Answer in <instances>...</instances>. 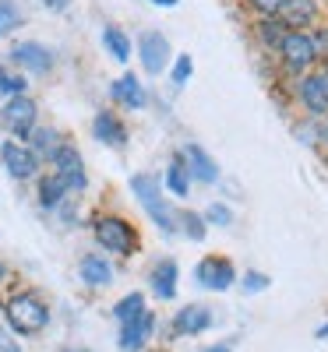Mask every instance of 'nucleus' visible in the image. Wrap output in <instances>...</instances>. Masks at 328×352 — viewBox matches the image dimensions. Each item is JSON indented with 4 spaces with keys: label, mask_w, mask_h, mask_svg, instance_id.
Instances as JSON below:
<instances>
[{
    "label": "nucleus",
    "mask_w": 328,
    "mask_h": 352,
    "mask_svg": "<svg viewBox=\"0 0 328 352\" xmlns=\"http://www.w3.org/2000/svg\"><path fill=\"white\" fill-rule=\"evenodd\" d=\"M92 134H96L103 144H110V148H124V144H127V127H124V120H121L113 109H99V113H96Z\"/></svg>",
    "instance_id": "nucleus-14"
},
{
    "label": "nucleus",
    "mask_w": 328,
    "mask_h": 352,
    "mask_svg": "<svg viewBox=\"0 0 328 352\" xmlns=\"http://www.w3.org/2000/svg\"><path fill=\"white\" fill-rule=\"evenodd\" d=\"M138 56H141V67H145L148 74L166 71V64H170V43H166V36L156 32V28L141 32V39H138Z\"/></svg>",
    "instance_id": "nucleus-10"
},
{
    "label": "nucleus",
    "mask_w": 328,
    "mask_h": 352,
    "mask_svg": "<svg viewBox=\"0 0 328 352\" xmlns=\"http://www.w3.org/2000/svg\"><path fill=\"white\" fill-rule=\"evenodd\" d=\"M325 131H328V116H325Z\"/></svg>",
    "instance_id": "nucleus-41"
},
{
    "label": "nucleus",
    "mask_w": 328,
    "mask_h": 352,
    "mask_svg": "<svg viewBox=\"0 0 328 352\" xmlns=\"http://www.w3.org/2000/svg\"><path fill=\"white\" fill-rule=\"evenodd\" d=\"M64 352H81V349H64Z\"/></svg>",
    "instance_id": "nucleus-40"
},
{
    "label": "nucleus",
    "mask_w": 328,
    "mask_h": 352,
    "mask_svg": "<svg viewBox=\"0 0 328 352\" xmlns=\"http://www.w3.org/2000/svg\"><path fill=\"white\" fill-rule=\"evenodd\" d=\"M247 4H251L261 18H276L279 8H283V0H247Z\"/></svg>",
    "instance_id": "nucleus-32"
},
{
    "label": "nucleus",
    "mask_w": 328,
    "mask_h": 352,
    "mask_svg": "<svg viewBox=\"0 0 328 352\" xmlns=\"http://www.w3.org/2000/svg\"><path fill=\"white\" fill-rule=\"evenodd\" d=\"M148 282H152V292L159 300H173L176 296V282H181V264H176L173 257H163L156 261L152 275H148Z\"/></svg>",
    "instance_id": "nucleus-16"
},
{
    "label": "nucleus",
    "mask_w": 328,
    "mask_h": 352,
    "mask_svg": "<svg viewBox=\"0 0 328 352\" xmlns=\"http://www.w3.org/2000/svg\"><path fill=\"white\" fill-rule=\"evenodd\" d=\"M53 176L68 187V194H81L88 187V176H85V162H81V152L74 148V144H61V148L53 152Z\"/></svg>",
    "instance_id": "nucleus-4"
},
{
    "label": "nucleus",
    "mask_w": 328,
    "mask_h": 352,
    "mask_svg": "<svg viewBox=\"0 0 328 352\" xmlns=\"http://www.w3.org/2000/svg\"><path fill=\"white\" fill-rule=\"evenodd\" d=\"M276 18L289 28V32H304L307 25L318 21V0H283Z\"/></svg>",
    "instance_id": "nucleus-13"
},
{
    "label": "nucleus",
    "mask_w": 328,
    "mask_h": 352,
    "mask_svg": "<svg viewBox=\"0 0 328 352\" xmlns=\"http://www.w3.org/2000/svg\"><path fill=\"white\" fill-rule=\"evenodd\" d=\"M0 162H4L8 176H14V180H32V176L39 173L36 152L28 148V144H21V141H4L0 144Z\"/></svg>",
    "instance_id": "nucleus-8"
},
{
    "label": "nucleus",
    "mask_w": 328,
    "mask_h": 352,
    "mask_svg": "<svg viewBox=\"0 0 328 352\" xmlns=\"http://www.w3.org/2000/svg\"><path fill=\"white\" fill-rule=\"evenodd\" d=\"M201 352H233V342H216V345H205Z\"/></svg>",
    "instance_id": "nucleus-35"
},
{
    "label": "nucleus",
    "mask_w": 328,
    "mask_h": 352,
    "mask_svg": "<svg viewBox=\"0 0 328 352\" xmlns=\"http://www.w3.org/2000/svg\"><path fill=\"white\" fill-rule=\"evenodd\" d=\"M318 78H321V85H325V92H328V67H325V71H321Z\"/></svg>",
    "instance_id": "nucleus-38"
},
{
    "label": "nucleus",
    "mask_w": 328,
    "mask_h": 352,
    "mask_svg": "<svg viewBox=\"0 0 328 352\" xmlns=\"http://www.w3.org/2000/svg\"><path fill=\"white\" fill-rule=\"evenodd\" d=\"M279 56H283L286 71L304 74V71L318 60V50H314L311 32H286V39H283V46H279Z\"/></svg>",
    "instance_id": "nucleus-7"
},
{
    "label": "nucleus",
    "mask_w": 328,
    "mask_h": 352,
    "mask_svg": "<svg viewBox=\"0 0 328 352\" xmlns=\"http://www.w3.org/2000/svg\"><path fill=\"white\" fill-rule=\"evenodd\" d=\"M208 328H212V310H208L205 303H187V307L176 310L173 320H170V335L173 338H194V335H201Z\"/></svg>",
    "instance_id": "nucleus-9"
},
{
    "label": "nucleus",
    "mask_w": 328,
    "mask_h": 352,
    "mask_svg": "<svg viewBox=\"0 0 328 352\" xmlns=\"http://www.w3.org/2000/svg\"><path fill=\"white\" fill-rule=\"evenodd\" d=\"M92 232H96V243H99L103 250H110V254L127 257V254L138 250V232H134L131 222L121 219V215H99V219L92 222Z\"/></svg>",
    "instance_id": "nucleus-3"
},
{
    "label": "nucleus",
    "mask_w": 328,
    "mask_h": 352,
    "mask_svg": "<svg viewBox=\"0 0 328 352\" xmlns=\"http://www.w3.org/2000/svg\"><path fill=\"white\" fill-rule=\"evenodd\" d=\"M236 282H240L244 296H258V292H265L268 285H272V278H268L265 272H244V275H236Z\"/></svg>",
    "instance_id": "nucleus-27"
},
{
    "label": "nucleus",
    "mask_w": 328,
    "mask_h": 352,
    "mask_svg": "<svg viewBox=\"0 0 328 352\" xmlns=\"http://www.w3.org/2000/svg\"><path fill=\"white\" fill-rule=\"evenodd\" d=\"M78 275L85 285H92V289H103L113 282V264L103 257V254H85L78 261Z\"/></svg>",
    "instance_id": "nucleus-18"
},
{
    "label": "nucleus",
    "mask_w": 328,
    "mask_h": 352,
    "mask_svg": "<svg viewBox=\"0 0 328 352\" xmlns=\"http://www.w3.org/2000/svg\"><path fill=\"white\" fill-rule=\"evenodd\" d=\"M25 88H28V78H21V74H14L8 67H0V92H4L8 99L25 96Z\"/></svg>",
    "instance_id": "nucleus-28"
},
{
    "label": "nucleus",
    "mask_w": 328,
    "mask_h": 352,
    "mask_svg": "<svg viewBox=\"0 0 328 352\" xmlns=\"http://www.w3.org/2000/svg\"><path fill=\"white\" fill-rule=\"evenodd\" d=\"M103 46L110 50L113 60H127V56H131V39H127L124 28H116V25L103 28Z\"/></svg>",
    "instance_id": "nucleus-23"
},
{
    "label": "nucleus",
    "mask_w": 328,
    "mask_h": 352,
    "mask_svg": "<svg viewBox=\"0 0 328 352\" xmlns=\"http://www.w3.org/2000/svg\"><path fill=\"white\" fill-rule=\"evenodd\" d=\"M194 278L201 289H212V292H226L236 285V268H233V261L223 257V254H208L198 261V268H194Z\"/></svg>",
    "instance_id": "nucleus-5"
},
{
    "label": "nucleus",
    "mask_w": 328,
    "mask_h": 352,
    "mask_svg": "<svg viewBox=\"0 0 328 352\" xmlns=\"http://www.w3.org/2000/svg\"><path fill=\"white\" fill-rule=\"evenodd\" d=\"M296 92H300V102L307 106V113H314V116H328V92H325V85H321L318 74L300 78Z\"/></svg>",
    "instance_id": "nucleus-19"
},
{
    "label": "nucleus",
    "mask_w": 328,
    "mask_h": 352,
    "mask_svg": "<svg viewBox=\"0 0 328 352\" xmlns=\"http://www.w3.org/2000/svg\"><path fill=\"white\" fill-rule=\"evenodd\" d=\"M191 74H194V60H191L187 53H181V56L173 60V71H170V78H173V85H176V88H184V85L191 81Z\"/></svg>",
    "instance_id": "nucleus-30"
},
{
    "label": "nucleus",
    "mask_w": 328,
    "mask_h": 352,
    "mask_svg": "<svg viewBox=\"0 0 328 352\" xmlns=\"http://www.w3.org/2000/svg\"><path fill=\"white\" fill-rule=\"evenodd\" d=\"M18 25H21V8L14 0H0V39L11 36Z\"/></svg>",
    "instance_id": "nucleus-26"
},
{
    "label": "nucleus",
    "mask_w": 328,
    "mask_h": 352,
    "mask_svg": "<svg viewBox=\"0 0 328 352\" xmlns=\"http://www.w3.org/2000/svg\"><path fill=\"white\" fill-rule=\"evenodd\" d=\"M131 194L138 197V204L148 212V219H152L166 236H173L176 232V212L166 204V197H163V190H159V176H152V173H134L131 176Z\"/></svg>",
    "instance_id": "nucleus-2"
},
{
    "label": "nucleus",
    "mask_w": 328,
    "mask_h": 352,
    "mask_svg": "<svg viewBox=\"0 0 328 352\" xmlns=\"http://www.w3.org/2000/svg\"><path fill=\"white\" fill-rule=\"evenodd\" d=\"M0 352H21V345H18V338L8 331V328H0Z\"/></svg>",
    "instance_id": "nucleus-33"
},
{
    "label": "nucleus",
    "mask_w": 328,
    "mask_h": 352,
    "mask_svg": "<svg viewBox=\"0 0 328 352\" xmlns=\"http://www.w3.org/2000/svg\"><path fill=\"white\" fill-rule=\"evenodd\" d=\"M176 219H181V229L187 232V236H191L194 243H201V240H205V229H208V222H205L198 212H181Z\"/></svg>",
    "instance_id": "nucleus-29"
},
{
    "label": "nucleus",
    "mask_w": 328,
    "mask_h": 352,
    "mask_svg": "<svg viewBox=\"0 0 328 352\" xmlns=\"http://www.w3.org/2000/svg\"><path fill=\"white\" fill-rule=\"evenodd\" d=\"M39 4L50 11H64V8H71V0H39Z\"/></svg>",
    "instance_id": "nucleus-34"
},
{
    "label": "nucleus",
    "mask_w": 328,
    "mask_h": 352,
    "mask_svg": "<svg viewBox=\"0 0 328 352\" xmlns=\"http://www.w3.org/2000/svg\"><path fill=\"white\" fill-rule=\"evenodd\" d=\"M4 278H8V264H4V261H0V282H4Z\"/></svg>",
    "instance_id": "nucleus-39"
},
{
    "label": "nucleus",
    "mask_w": 328,
    "mask_h": 352,
    "mask_svg": "<svg viewBox=\"0 0 328 352\" xmlns=\"http://www.w3.org/2000/svg\"><path fill=\"white\" fill-rule=\"evenodd\" d=\"M138 314H145V292H127V296L113 307V317L121 320V324H127V320H134Z\"/></svg>",
    "instance_id": "nucleus-25"
},
{
    "label": "nucleus",
    "mask_w": 328,
    "mask_h": 352,
    "mask_svg": "<svg viewBox=\"0 0 328 352\" xmlns=\"http://www.w3.org/2000/svg\"><path fill=\"white\" fill-rule=\"evenodd\" d=\"M181 155H184V166L191 173V180H198V184H216L219 180V166L212 162V155H208L201 144H187Z\"/></svg>",
    "instance_id": "nucleus-15"
},
{
    "label": "nucleus",
    "mask_w": 328,
    "mask_h": 352,
    "mask_svg": "<svg viewBox=\"0 0 328 352\" xmlns=\"http://www.w3.org/2000/svg\"><path fill=\"white\" fill-rule=\"evenodd\" d=\"M286 32H289V28H286L279 18H261V21H258V36H261V43H265V46H272V50L283 46Z\"/></svg>",
    "instance_id": "nucleus-24"
},
{
    "label": "nucleus",
    "mask_w": 328,
    "mask_h": 352,
    "mask_svg": "<svg viewBox=\"0 0 328 352\" xmlns=\"http://www.w3.org/2000/svg\"><path fill=\"white\" fill-rule=\"evenodd\" d=\"M152 4H159V8H176V0H152Z\"/></svg>",
    "instance_id": "nucleus-37"
},
{
    "label": "nucleus",
    "mask_w": 328,
    "mask_h": 352,
    "mask_svg": "<svg viewBox=\"0 0 328 352\" xmlns=\"http://www.w3.org/2000/svg\"><path fill=\"white\" fill-rule=\"evenodd\" d=\"M4 320L18 335H39L50 324V307L43 303L39 292L21 289V292H11L4 300Z\"/></svg>",
    "instance_id": "nucleus-1"
},
{
    "label": "nucleus",
    "mask_w": 328,
    "mask_h": 352,
    "mask_svg": "<svg viewBox=\"0 0 328 352\" xmlns=\"http://www.w3.org/2000/svg\"><path fill=\"white\" fill-rule=\"evenodd\" d=\"M71 194H68V187L61 184V180H57V176L50 173V176H43V180H39V204H43V208H57V204H64Z\"/></svg>",
    "instance_id": "nucleus-22"
},
{
    "label": "nucleus",
    "mask_w": 328,
    "mask_h": 352,
    "mask_svg": "<svg viewBox=\"0 0 328 352\" xmlns=\"http://www.w3.org/2000/svg\"><path fill=\"white\" fill-rule=\"evenodd\" d=\"M36 116H39V106L28 96H14V99H8L4 109H0V120H4V127L14 134V141H28V134L36 131Z\"/></svg>",
    "instance_id": "nucleus-6"
},
{
    "label": "nucleus",
    "mask_w": 328,
    "mask_h": 352,
    "mask_svg": "<svg viewBox=\"0 0 328 352\" xmlns=\"http://www.w3.org/2000/svg\"><path fill=\"white\" fill-rule=\"evenodd\" d=\"M191 173H187V166H184V155H173L170 159V166H166V176H163V187L173 194V197H187L191 194Z\"/></svg>",
    "instance_id": "nucleus-20"
},
{
    "label": "nucleus",
    "mask_w": 328,
    "mask_h": 352,
    "mask_svg": "<svg viewBox=\"0 0 328 352\" xmlns=\"http://www.w3.org/2000/svg\"><path fill=\"white\" fill-rule=\"evenodd\" d=\"M201 219H205L208 226H223V229H226V226L233 222V212L226 208V204H216V201H212V204L205 208V215H201Z\"/></svg>",
    "instance_id": "nucleus-31"
},
{
    "label": "nucleus",
    "mask_w": 328,
    "mask_h": 352,
    "mask_svg": "<svg viewBox=\"0 0 328 352\" xmlns=\"http://www.w3.org/2000/svg\"><path fill=\"white\" fill-rule=\"evenodd\" d=\"M28 141H32V144H28V148L36 152V159H39V162H43V159L50 162V159H53V152H57V148H61V144H64V138L57 134L53 127H36L32 134H28Z\"/></svg>",
    "instance_id": "nucleus-21"
},
{
    "label": "nucleus",
    "mask_w": 328,
    "mask_h": 352,
    "mask_svg": "<svg viewBox=\"0 0 328 352\" xmlns=\"http://www.w3.org/2000/svg\"><path fill=\"white\" fill-rule=\"evenodd\" d=\"M156 331V314H138L134 320H127V324H121V335H116V345H121L124 352H141L148 345V338H152Z\"/></svg>",
    "instance_id": "nucleus-12"
},
{
    "label": "nucleus",
    "mask_w": 328,
    "mask_h": 352,
    "mask_svg": "<svg viewBox=\"0 0 328 352\" xmlns=\"http://www.w3.org/2000/svg\"><path fill=\"white\" fill-rule=\"evenodd\" d=\"M110 96H113V102H121V106H127V109H145V102H148V96H145V85H141V78H134V74H121L113 85H110Z\"/></svg>",
    "instance_id": "nucleus-17"
},
{
    "label": "nucleus",
    "mask_w": 328,
    "mask_h": 352,
    "mask_svg": "<svg viewBox=\"0 0 328 352\" xmlns=\"http://www.w3.org/2000/svg\"><path fill=\"white\" fill-rule=\"evenodd\" d=\"M314 338H321V342H325V338H328V320H325V324H321V328H318V331H314Z\"/></svg>",
    "instance_id": "nucleus-36"
},
{
    "label": "nucleus",
    "mask_w": 328,
    "mask_h": 352,
    "mask_svg": "<svg viewBox=\"0 0 328 352\" xmlns=\"http://www.w3.org/2000/svg\"><path fill=\"white\" fill-rule=\"evenodd\" d=\"M11 64H18L28 74H46V71H53V50H46L43 43H14Z\"/></svg>",
    "instance_id": "nucleus-11"
}]
</instances>
